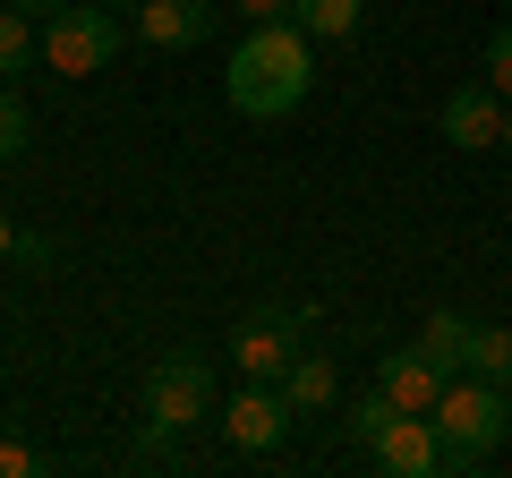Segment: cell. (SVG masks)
Masks as SVG:
<instances>
[{"label":"cell","instance_id":"obj_4","mask_svg":"<svg viewBox=\"0 0 512 478\" xmlns=\"http://www.w3.org/2000/svg\"><path fill=\"white\" fill-rule=\"evenodd\" d=\"M43 60H52L60 77H94L120 60V18H111L103 0H69V9H52L43 18Z\"/></svg>","mask_w":512,"mask_h":478},{"label":"cell","instance_id":"obj_23","mask_svg":"<svg viewBox=\"0 0 512 478\" xmlns=\"http://www.w3.org/2000/svg\"><path fill=\"white\" fill-rule=\"evenodd\" d=\"M504 154H512V103H504Z\"/></svg>","mask_w":512,"mask_h":478},{"label":"cell","instance_id":"obj_9","mask_svg":"<svg viewBox=\"0 0 512 478\" xmlns=\"http://www.w3.org/2000/svg\"><path fill=\"white\" fill-rule=\"evenodd\" d=\"M444 146L495 154V146H504V94H495V86H453V94H444Z\"/></svg>","mask_w":512,"mask_h":478},{"label":"cell","instance_id":"obj_21","mask_svg":"<svg viewBox=\"0 0 512 478\" xmlns=\"http://www.w3.org/2000/svg\"><path fill=\"white\" fill-rule=\"evenodd\" d=\"M9 257H18V222L0 214V265H9Z\"/></svg>","mask_w":512,"mask_h":478},{"label":"cell","instance_id":"obj_6","mask_svg":"<svg viewBox=\"0 0 512 478\" xmlns=\"http://www.w3.org/2000/svg\"><path fill=\"white\" fill-rule=\"evenodd\" d=\"M299 359V308H256L248 325L231 333V368L256 376V385H282Z\"/></svg>","mask_w":512,"mask_h":478},{"label":"cell","instance_id":"obj_11","mask_svg":"<svg viewBox=\"0 0 512 478\" xmlns=\"http://www.w3.org/2000/svg\"><path fill=\"white\" fill-rule=\"evenodd\" d=\"M282 393H291V410L308 419V410H333V402H342V376H333V359H325V350H299V359H291V376H282Z\"/></svg>","mask_w":512,"mask_h":478},{"label":"cell","instance_id":"obj_15","mask_svg":"<svg viewBox=\"0 0 512 478\" xmlns=\"http://www.w3.org/2000/svg\"><path fill=\"white\" fill-rule=\"evenodd\" d=\"M470 376L512 385V325H478V333H470Z\"/></svg>","mask_w":512,"mask_h":478},{"label":"cell","instance_id":"obj_16","mask_svg":"<svg viewBox=\"0 0 512 478\" xmlns=\"http://www.w3.org/2000/svg\"><path fill=\"white\" fill-rule=\"evenodd\" d=\"M26 146H35V111H26L18 86H0V163H18Z\"/></svg>","mask_w":512,"mask_h":478},{"label":"cell","instance_id":"obj_12","mask_svg":"<svg viewBox=\"0 0 512 478\" xmlns=\"http://www.w3.org/2000/svg\"><path fill=\"white\" fill-rule=\"evenodd\" d=\"M470 316H461V308H436V316H427V325H419V350H427V359H436V368L444 376H470Z\"/></svg>","mask_w":512,"mask_h":478},{"label":"cell","instance_id":"obj_19","mask_svg":"<svg viewBox=\"0 0 512 478\" xmlns=\"http://www.w3.org/2000/svg\"><path fill=\"white\" fill-rule=\"evenodd\" d=\"M43 461H35V444L26 436H0V478H35Z\"/></svg>","mask_w":512,"mask_h":478},{"label":"cell","instance_id":"obj_24","mask_svg":"<svg viewBox=\"0 0 512 478\" xmlns=\"http://www.w3.org/2000/svg\"><path fill=\"white\" fill-rule=\"evenodd\" d=\"M103 9H137V0H103Z\"/></svg>","mask_w":512,"mask_h":478},{"label":"cell","instance_id":"obj_20","mask_svg":"<svg viewBox=\"0 0 512 478\" xmlns=\"http://www.w3.org/2000/svg\"><path fill=\"white\" fill-rule=\"evenodd\" d=\"M231 9H239L248 26H265V18H291V0H231Z\"/></svg>","mask_w":512,"mask_h":478},{"label":"cell","instance_id":"obj_7","mask_svg":"<svg viewBox=\"0 0 512 478\" xmlns=\"http://www.w3.org/2000/svg\"><path fill=\"white\" fill-rule=\"evenodd\" d=\"M367 461H376L384 478H427V470H444V436H436V419H427V410H393V419H384V436L367 444Z\"/></svg>","mask_w":512,"mask_h":478},{"label":"cell","instance_id":"obj_14","mask_svg":"<svg viewBox=\"0 0 512 478\" xmlns=\"http://www.w3.org/2000/svg\"><path fill=\"white\" fill-rule=\"evenodd\" d=\"M26 60H43V35H35V18H26V9H9V0H0V77H18Z\"/></svg>","mask_w":512,"mask_h":478},{"label":"cell","instance_id":"obj_18","mask_svg":"<svg viewBox=\"0 0 512 478\" xmlns=\"http://www.w3.org/2000/svg\"><path fill=\"white\" fill-rule=\"evenodd\" d=\"M487 86H495V94L512 103V18H504V26L487 35Z\"/></svg>","mask_w":512,"mask_h":478},{"label":"cell","instance_id":"obj_22","mask_svg":"<svg viewBox=\"0 0 512 478\" xmlns=\"http://www.w3.org/2000/svg\"><path fill=\"white\" fill-rule=\"evenodd\" d=\"M9 9H26V18H52V9H69V0H9Z\"/></svg>","mask_w":512,"mask_h":478},{"label":"cell","instance_id":"obj_17","mask_svg":"<svg viewBox=\"0 0 512 478\" xmlns=\"http://www.w3.org/2000/svg\"><path fill=\"white\" fill-rule=\"evenodd\" d=\"M384 419H393V393H359V402H350V444H359V453H367V444H376L384 436Z\"/></svg>","mask_w":512,"mask_h":478},{"label":"cell","instance_id":"obj_2","mask_svg":"<svg viewBox=\"0 0 512 478\" xmlns=\"http://www.w3.org/2000/svg\"><path fill=\"white\" fill-rule=\"evenodd\" d=\"M427 419H436V436H444V470H487L495 444H504V427H512V410H504V385H487V376H453Z\"/></svg>","mask_w":512,"mask_h":478},{"label":"cell","instance_id":"obj_10","mask_svg":"<svg viewBox=\"0 0 512 478\" xmlns=\"http://www.w3.org/2000/svg\"><path fill=\"white\" fill-rule=\"evenodd\" d=\"M376 385L393 393V410H436V402H444V385H453V376H444L436 359H427V350L410 342V350H384V368H376Z\"/></svg>","mask_w":512,"mask_h":478},{"label":"cell","instance_id":"obj_13","mask_svg":"<svg viewBox=\"0 0 512 478\" xmlns=\"http://www.w3.org/2000/svg\"><path fill=\"white\" fill-rule=\"evenodd\" d=\"M367 18V0H291V26H308L316 43H350Z\"/></svg>","mask_w":512,"mask_h":478},{"label":"cell","instance_id":"obj_3","mask_svg":"<svg viewBox=\"0 0 512 478\" xmlns=\"http://www.w3.org/2000/svg\"><path fill=\"white\" fill-rule=\"evenodd\" d=\"M214 419V368L205 350H163L146 376V436H188Z\"/></svg>","mask_w":512,"mask_h":478},{"label":"cell","instance_id":"obj_5","mask_svg":"<svg viewBox=\"0 0 512 478\" xmlns=\"http://www.w3.org/2000/svg\"><path fill=\"white\" fill-rule=\"evenodd\" d=\"M291 419H299V410H291V393H282V385H256V376H248V385H239L231 402H222V444L256 461V453H274V444L291 436Z\"/></svg>","mask_w":512,"mask_h":478},{"label":"cell","instance_id":"obj_8","mask_svg":"<svg viewBox=\"0 0 512 478\" xmlns=\"http://www.w3.org/2000/svg\"><path fill=\"white\" fill-rule=\"evenodd\" d=\"M222 26V0H137V43L146 52H197Z\"/></svg>","mask_w":512,"mask_h":478},{"label":"cell","instance_id":"obj_1","mask_svg":"<svg viewBox=\"0 0 512 478\" xmlns=\"http://www.w3.org/2000/svg\"><path fill=\"white\" fill-rule=\"evenodd\" d=\"M308 43L316 35L291 26V18H265V26L239 35L231 69H222V94H231L239 120H291V111L308 103V86H316V52Z\"/></svg>","mask_w":512,"mask_h":478}]
</instances>
